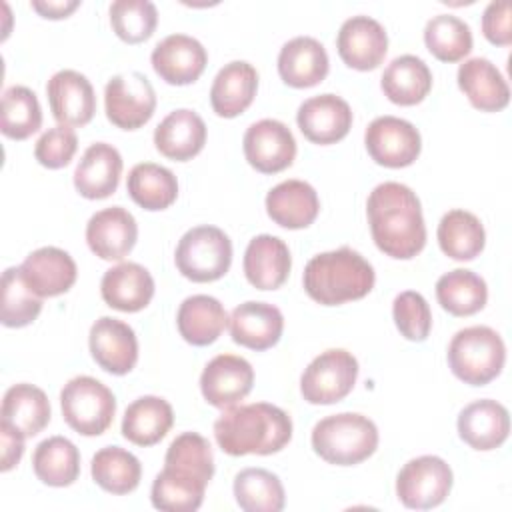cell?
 Listing matches in <instances>:
<instances>
[{"label": "cell", "instance_id": "cell-49", "mask_svg": "<svg viewBox=\"0 0 512 512\" xmlns=\"http://www.w3.org/2000/svg\"><path fill=\"white\" fill-rule=\"evenodd\" d=\"M482 34L488 42L496 46L512 44V26H510V4L506 0L490 2L482 14Z\"/></svg>", "mask_w": 512, "mask_h": 512}, {"label": "cell", "instance_id": "cell-47", "mask_svg": "<svg viewBox=\"0 0 512 512\" xmlns=\"http://www.w3.org/2000/svg\"><path fill=\"white\" fill-rule=\"evenodd\" d=\"M392 316L398 332L410 342H424L432 330V312L420 292H400L392 302Z\"/></svg>", "mask_w": 512, "mask_h": 512}, {"label": "cell", "instance_id": "cell-22", "mask_svg": "<svg viewBox=\"0 0 512 512\" xmlns=\"http://www.w3.org/2000/svg\"><path fill=\"white\" fill-rule=\"evenodd\" d=\"M458 436L474 450H494L510 434V414L496 400L482 398L462 408L458 414Z\"/></svg>", "mask_w": 512, "mask_h": 512}, {"label": "cell", "instance_id": "cell-21", "mask_svg": "<svg viewBox=\"0 0 512 512\" xmlns=\"http://www.w3.org/2000/svg\"><path fill=\"white\" fill-rule=\"evenodd\" d=\"M228 326L236 344L262 352L278 344L284 330V316L274 304L248 300L232 310Z\"/></svg>", "mask_w": 512, "mask_h": 512}, {"label": "cell", "instance_id": "cell-2", "mask_svg": "<svg viewBox=\"0 0 512 512\" xmlns=\"http://www.w3.org/2000/svg\"><path fill=\"white\" fill-rule=\"evenodd\" d=\"M214 438L230 456L276 454L292 438V418L268 402L230 406L214 422Z\"/></svg>", "mask_w": 512, "mask_h": 512}, {"label": "cell", "instance_id": "cell-37", "mask_svg": "<svg viewBox=\"0 0 512 512\" xmlns=\"http://www.w3.org/2000/svg\"><path fill=\"white\" fill-rule=\"evenodd\" d=\"M130 198L144 210H166L178 198V180L172 170L154 162L136 164L126 180Z\"/></svg>", "mask_w": 512, "mask_h": 512}, {"label": "cell", "instance_id": "cell-35", "mask_svg": "<svg viewBox=\"0 0 512 512\" xmlns=\"http://www.w3.org/2000/svg\"><path fill=\"white\" fill-rule=\"evenodd\" d=\"M32 468L42 484L64 488L80 476V452L68 438L50 436L34 448Z\"/></svg>", "mask_w": 512, "mask_h": 512}, {"label": "cell", "instance_id": "cell-19", "mask_svg": "<svg viewBox=\"0 0 512 512\" xmlns=\"http://www.w3.org/2000/svg\"><path fill=\"white\" fill-rule=\"evenodd\" d=\"M18 268L26 286L40 298L68 292L78 276L74 258L56 246H44L30 252Z\"/></svg>", "mask_w": 512, "mask_h": 512}, {"label": "cell", "instance_id": "cell-23", "mask_svg": "<svg viewBox=\"0 0 512 512\" xmlns=\"http://www.w3.org/2000/svg\"><path fill=\"white\" fill-rule=\"evenodd\" d=\"M122 164V156L112 144L94 142L84 150L74 170V188L88 200H104L116 192Z\"/></svg>", "mask_w": 512, "mask_h": 512}, {"label": "cell", "instance_id": "cell-41", "mask_svg": "<svg viewBox=\"0 0 512 512\" xmlns=\"http://www.w3.org/2000/svg\"><path fill=\"white\" fill-rule=\"evenodd\" d=\"M164 468L208 486L214 476V456L210 442L198 432L178 434L166 450Z\"/></svg>", "mask_w": 512, "mask_h": 512}, {"label": "cell", "instance_id": "cell-16", "mask_svg": "<svg viewBox=\"0 0 512 512\" xmlns=\"http://www.w3.org/2000/svg\"><path fill=\"white\" fill-rule=\"evenodd\" d=\"M154 72L172 86H186L196 82L206 64V48L188 34H170L160 40L152 50Z\"/></svg>", "mask_w": 512, "mask_h": 512}, {"label": "cell", "instance_id": "cell-29", "mask_svg": "<svg viewBox=\"0 0 512 512\" xmlns=\"http://www.w3.org/2000/svg\"><path fill=\"white\" fill-rule=\"evenodd\" d=\"M266 212L278 226L300 230L316 220L320 200L308 182L292 178L276 184L266 194Z\"/></svg>", "mask_w": 512, "mask_h": 512}, {"label": "cell", "instance_id": "cell-15", "mask_svg": "<svg viewBox=\"0 0 512 512\" xmlns=\"http://www.w3.org/2000/svg\"><path fill=\"white\" fill-rule=\"evenodd\" d=\"M336 50L342 62L354 70H374L388 52V36L384 26L370 16L348 18L336 36Z\"/></svg>", "mask_w": 512, "mask_h": 512}, {"label": "cell", "instance_id": "cell-9", "mask_svg": "<svg viewBox=\"0 0 512 512\" xmlns=\"http://www.w3.org/2000/svg\"><path fill=\"white\" fill-rule=\"evenodd\" d=\"M450 464L432 454L408 460L396 476V496L412 510H430L440 506L452 490Z\"/></svg>", "mask_w": 512, "mask_h": 512}, {"label": "cell", "instance_id": "cell-4", "mask_svg": "<svg viewBox=\"0 0 512 512\" xmlns=\"http://www.w3.org/2000/svg\"><path fill=\"white\" fill-rule=\"evenodd\" d=\"M310 442L324 462L354 466L376 452L378 428L364 414L340 412L316 422Z\"/></svg>", "mask_w": 512, "mask_h": 512}, {"label": "cell", "instance_id": "cell-18", "mask_svg": "<svg viewBox=\"0 0 512 512\" xmlns=\"http://www.w3.org/2000/svg\"><path fill=\"white\" fill-rule=\"evenodd\" d=\"M52 116L62 126H86L96 112V94L90 80L76 70H60L46 84Z\"/></svg>", "mask_w": 512, "mask_h": 512}, {"label": "cell", "instance_id": "cell-12", "mask_svg": "<svg viewBox=\"0 0 512 512\" xmlns=\"http://www.w3.org/2000/svg\"><path fill=\"white\" fill-rule=\"evenodd\" d=\"M248 164L262 174L286 170L296 158V140L290 128L274 118H264L248 126L242 140Z\"/></svg>", "mask_w": 512, "mask_h": 512}, {"label": "cell", "instance_id": "cell-34", "mask_svg": "<svg viewBox=\"0 0 512 512\" xmlns=\"http://www.w3.org/2000/svg\"><path fill=\"white\" fill-rule=\"evenodd\" d=\"M174 412L160 396H140L124 412L122 436L136 446L158 444L172 428Z\"/></svg>", "mask_w": 512, "mask_h": 512}, {"label": "cell", "instance_id": "cell-28", "mask_svg": "<svg viewBox=\"0 0 512 512\" xmlns=\"http://www.w3.org/2000/svg\"><path fill=\"white\" fill-rule=\"evenodd\" d=\"M458 88L480 112H500L510 102L506 78L488 58H470L458 68Z\"/></svg>", "mask_w": 512, "mask_h": 512}, {"label": "cell", "instance_id": "cell-14", "mask_svg": "<svg viewBox=\"0 0 512 512\" xmlns=\"http://www.w3.org/2000/svg\"><path fill=\"white\" fill-rule=\"evenodd\" d=\"M88 346L94 362L114 376L128 374L138 362V340L132 326L112 316H102L92 324Z\"/></svg>", "mask_w": 512, "mask_h": 512}, {"label": "cell", "instance_id": "cell-39", "mask_svg": "<svg viewBox=\"0 0 512 512\" xmlns=\"http://www.w3.org/2000/svg\"><path fill=\"white\" fill-rule=\"evenodd\" d=\"M90 474L102 490L122 496L138 488L142 466L132 452L120 446H104L92 456Z\"/></svg>", "mask_w": 512, "mask_h": 512}, {"label": "cell", "instance_id": "cell-30", "mask_svg": "<svg viewBox=\"0 0 512 512\" xmlns=\"http://www.w3.org/2000/svg\"><path fill=\"white\" fill-rule=\"evenodd\" d=\"M258 90V72L250 62L234 60L224 64L210 88L212 110L222 118L242 114L254 100Z\"/></svg>", "mask_w": 512, "mask_h": 512}, {"label": "cell", "instance_id": "cell-42", "mask_svg": "<svg viewBox=\"0 0 512 512\" xmlns=\"http://www.w3.org/2000/svg\"><path fill=\"white\" fill-rule=\"evenodd\" d=\"M42 126V108L36 94L26 86H10L2 94L0 130L6 138L26 140Z\"/></svg>", "mask_w": 512, "mask_h": 512}, {"label": "cell", "instance_id": "cell-33", "mask_svg": "<svg viewBox=\"0 0 512 512\" xmlns=\"http://www.w3.org/2000/svg\"><path fill=\"white\" fill-rule=\"evenodd\" d=\"M50 402L42 388L20 382L6 390L0 420L22 432L26 438L40 434L50 422Z\"/></svg>", "mask_w": 512, "mask_h": 512}, {"label": "cell", "instance_id": "cell-24", "mask_svg": "<svg viewBox=\"0 0 512 512\" xmlns=\"http://www.w3.org/2000/svg\"><path fill=\"white\" fill-rule=\"evenodd\" d=\"M246 280L258 290L280 288L290 274L292 256L284 240L272 234L254 236L244 252Z\"/></svg>", "mask_w": 512, "mask_h": 512}, {"label": "cell", "instance_id": "cell-11", "mask_svg": "<svg viewBox=\"0 0 512 512\" xmlns=\"http://www.w3.org/2000/svg\"><path fill=\"white\" fill-rule=\"evenodd\" d=\"M364 144L370 158L386 168L410 166L422 150L418 128L396 116L374 118L364 132Z\"/></svg>", "mask_w": 512, "mask_h": 512}, {"label": "cell", "instance_id": "cell-46", "mask_svg": "<svg viewBox=\"0 0 512 512\" xmlns=\"http://www.w3.org/2000/svg\"><path fill=\"white\" fill-rule=\"evenodd\" d=\"M110 24L128 44L148 40L158 24V10L150 0H116L110 4Z\"/></svg>", "mask_w": 512, "mask_h": 512}, {"label": "cell", "instance_id": "cell-10", "mask_svg": "<svg viewBox=\"0 0 512 512\" xmlns=\"http://www.w3.org/2000/svg\"><path fill=\"white\" fill-rule=\"evenodd\" d=\"M104 108L116 128L138 130L156 110V92L142 72L116 74L104 88Z\"/></svg>", "mask_w": 512, "mask_h": 512}, {"label": "cell", "instance_id": "cell-32", "mask_svg": "<svg viewBox=\"0 0 512 512\" xmlns=\"http://www.w3.org/2000/svg\"><path fill=\"white\" fill-rule=\"evenodd\" d=\"M380 88L390 102L398 106H414L432 90V72L422 58L402 54L384 68Z\"/></svg>", "mask_w": 512, "mask_h": 512}, {"label": "cell", "instance_id": "cell-40", "mask_svg": "<svg viewBox=\"0 0 512 512\" xmlns=\"http://www.w3.org/2000/svg\"><path fill=\"white\" fill-rule=\"evenodd\" d=\"M234 498L244 512H280L286 494L280 478L264 468H244L234 476Z\"/></svg>", "mask_w": 512, "mask_h": 512}, {"label": "cell", "instance_id": "cell-17", "mask_svg": "<svg viewBox=\"0 0 512 512\" xmlns=\"http://www.w3.org/2000/svg\"><path fill=\"white\" fill-rule=\"evenodd\" d=\"M296 122L306 140L320 146L336 144L352 128V110L336 94H318L300 104Z\"/></svg>", "mask_w": 512, "mask_h": 512}, {"label": "cell", "instance_id": "cell-51", "mask_svg": "<svg viewBox=\"0 0 512 512\" xmlns=\"http://www.w3.org/2000/svg\"><path fill=\"white\" fill-rule=\"evenodd\" d=\"M32 10H36L42 18H50V20H60V18H68L78 6L80 2L78 0H58V2H52V0H34L30 2Z\"/></svg>", "mask_w": 512, "mask_h": 512}, {"label": "cell", "instance_id": "cell-44", "mask_svg": "<svg viewBox=\"0 0 512 512\" xmlns=\"http://www.w3.org/2000/svg\"><path fill=\"white\" fill-rule=\"evenodd\" d=\"M204 492L206 484L162 468L152 482L150 500L154 508L164 512H194L202 506Z\"/></svg>", "mask_w": 512, "mask_h": 512}, {"label": "cell", "instance_id": "cell-36", "mask_svg": "<svg viewBox=\"0 0 512 512\" xmlns=\"http://www.w3.org/2000/svg\"><path fill=\"white\" fill-rule=\"evenodd\" d=\"M440 250L452 260H474L486 244V232L480 218L468 210H448L438 224Z\"/></svg>", "mask_w": 512, "mask_h": 512}, {"label": "cell", "instance_id": "cell-8", "mask_svg": "<svg viewBox=\"0 0 512 512\" xmlns=\"http://www.w3.org/2000/svg\"><path fill=\"white\" fill-rule=\"evenodd\" d=\"M358 360L344 348L318 354L300 376V394L308 404H336L344 400L358 378Z\"/></svg>", "mask_w": 512, "mask_h": 512}, {"label": "cell", "instance_id": "cell-45", "mask_svg": "<svg viewBox=\"0 0 512 512\" xmlns=\"http://www.w3.org/2000/svg\"><path fill=\"white\" fill-rule=\"evenodd\" d=\"M40 310L42 298L26 286L20 268H6L2 274V324L6 328H24L38 318Z\"/></svg>", "mask_w": 512, "mask_h": 512}, {"label": "cell", "instance_id": "cell-3", "mask_svg": "<svg viewBox=\"0 0 512 512\" xmlns=\"http://www.w3.org/2000/svg\"><path fill=\"white\" fill-rule=\"evenodd\" d=\"M302 282L306 294L314 302L322 306H340L370 294L376 274L372 264L360 252L342 246L310 258Z\"/></svg>", "mask_w": 512, "mask_h": 512}, {"label": "cell", "instance_id": "cell-6", "mask_svg": "<svg viewBox=\"0 0 512 512\" xmlns=\"http://www.w3.org/2000/svg\"><path fill=\"white\" fill-rule=\"evenodd\" d=\"M60 408L66 424L82 436L104 434L116 414L112 390L92 376H74L60 392Z\"/></svg>", "mask_w": 512, "mask_h": 512}, {"label": "cell", "instance_id": "cell-43", "mask_svg": "<svg viewBox=\"0 0 512 512\" xmlns=\"http://www.w3.org/2000/svg\"><path fill=\"white\" fill-rule=\"evenodd\" d=\"M424 44L440 62H458L472 50V32L458 16L438 14L424 26Z\"/></svg>", "mask_w": 512, "mask_h": 512}, {"label": "cell", "instance_id": "cell-25", "mask_svg": "<svg viewBox=\"0 0 512 512\" xmlns=\"http://www.w3.org/2000/svg\"><path fill=\"white\" fill-rule=\"evenodd\" d=\"M102 300L120 312H140L154 296V278L138 262H120L100 280Z\"/></svg>", "mask_w": 512, "mask_h": 512}, {"label": "cell", "instance_id": "cell-27", "mask_svg": "<svg viewBox=\"0 0 512 512\" xmlns=\"http://www.w3.org/2000/svg\"><path fill=\"white\" fill-rule=\"evenodd\" d=\"M206 144V124L198 112L178 108L170 112L154 130L156 150L176 162L192 160Z\"/></svg>", "mask_w": 512, "mask_h": 512}, {"label": "cell", "instance_id": "cell-31", "mask_svg": "<svg viewBox=\"0 0 512 512\" xmlns=\"http://www.w3.org/2000/svg\"><path fill=\"white\" fill-rule=\"evenodd\" d=\"M176 324L180 336L192 346H208L228 326V314L222 302L208 294H194L182 300Z\"/></svg>", "mask_w": 512, "mask_h": 512}, {"label": "cell", "instance_id": "cell-26", "mask_svg": "<svg viewBox=\"0 0 512 512\" xmlns=\"http://www.w3.org/2000/svg\"><path fill=\"white\" fill-rule=\"evenodd\" d=\"M330 68L326 48L312 36L288 40L278 54V74L292 88H312L320 84Z\"/></svg>", "mask_w": 512, "mask_h": 512}, {"label": "cell", "instance_id": "cell-38", "mask_svg": "<svg viewBox=\"0 0 512 512\" xmlns=\"http://www.w3.org/2000/svg\"><path fill=\"white\" fill-rule=\"evenodd\" d=\"M436 300L452 316H472L486 306L488 288L476 272L456 268L438 278Z\"/></svg>", "mask_w": 512, "mask_h": 512}, {"label": "cell", "instance_id": "cell-48", "mask_svg": "<svg viewBox=\"0 0 512 512\" xmlns=\"http://www.w3.org/2000/svg\"><path fill=\"white\" fill-rule=\"evenodd\" d=\"M78 150V136L70 126L48 128L34 146V156L38 164L50 170H58L70 164Z\"/></svg>", "mask_w": 512, "mask_h": 512}, {"label": "cell", "instance_id": "cell-20", "mask_svg": "<svg viewBox=\"0 0 512 512\" xmlns=\"http://www.w3.org/2000/svg\"><path fill=\"white\" fill-rule=\"evenodd\" d=\"M138 240L136 218L122 206H110L90 216L86 224L88 248L102 260H122Z\"/></svg>", "mask_w": 512, "mask_h": 512}, {"label": "cell", "instance_id": "cell-7", "mask_svg": "<svg viewBox=\"0 0 512 512\" xmlns=\"http://www.w3.org/2000/svg\"><path fill=\"white\" fill-rule=\"evenodd\" d=\"M174 262L178 272L192 282L220 280L232 264V242L216 226H194L180 238Z\"/></svg>", "mask_w": 512, "mask_h": 512}, {"label": "cell", "instance_id": "cell-5", "mask_svg": "<svg viewBox=\"0 0 512 512\" xmlns=\"http://www.w3.org/2000/svg\"><path fill=\"white\" fill-rule=\"evenodd\" d=\"M446 358L458 380L470 386H484L502 372L506 346L494 328L468 326L452 336Z\"/></svg>", "mask_w": 512, "mask_h": 512}, {"label": "cell", "instance_id": "cell-1", "mask_svg": "<svg viewBox=\"0 0 512 512\" xmlns=\"http://www.w3.org/2000/svg\"><path fill=\"white\" fill-rule=\"evenodd\" d=\"M366 214L372 240L380 252L396 260H410L426 244V226L422 206L406 184L382 182L368 200Z\"/></svg>", "mask_w": 512, "mask_h": 512}, {"label": "cell", "instance_id": "cell-13", "mask_svg": "<svg viewBox=\"0 0 512 512\" xmlns=\"http://www.w3.org/2000/svg\"><path fill=\"white\" fill-rule=\"evenodd\" d=\"M254 384L252 364L236 354L214 356L200 374V392L204 400L220 410L244 400Z\"/></svg>", "mask_w": 512, "mask_h": 512}, {"label": "cell", "instance_id": "cell-50", "mask_svg": "<svg viewBox=\"0 0 512 512\" xmlns=\"http://www.w3.org/2000/svg\"><path fill=\"white\" fill-rule=\"evenodd\" d=\"M24 438L26 436L22 432H18L16 428H12L0 420V444H2L0 470L2 472L12 470L20 462V458L24 454Z\"/></svg>", "mask_w": 512, "mask_h": 512}]
</instances>
